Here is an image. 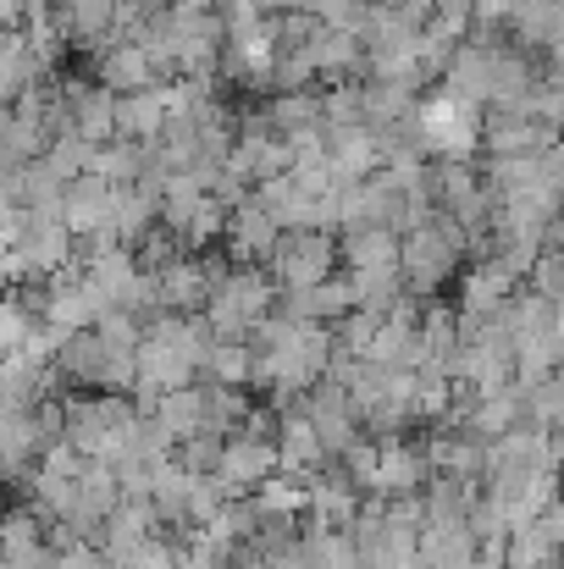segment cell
Masks as SVG:
<instances>
[{
    "instance_id": "cell-16",
    "label": "cell",
    "mask_w": 564,
    "mask_h": 569,
    "mask_svg": "<svg viewBox=\"0 0 564 569\" xmlns=\"http://www.w3.org/2000/svg\"><path fill=\"white\" fill-rule=\"evenodd\" d=\"M156 72H161V61H156L139 39H122V44H111L106 61H100V89H111V94H139V89H156Z\"/></svg>"
},
{
    "instance_id": "cell-24",
    "label": "cell",
    "mask_w": 564,
    "mask_h": 569,
    "mask_svg": "<svg viewBox=\"0 0 564 569\" xmlns=\"http://www.w3.org/2000/svg\"><path fill=\"white\" fill-rule=\"evenodd\" d=\"M56 569H117V565L95 542H67V548H56Z\"/></svg>"
},
{
    "instance_id": "cell-6",
    "label": "cell",
    "mask_w": 564,
    "mask_h": 569,
    "mask_svg": "<svg viewBox=\"0 0 564 569\" xmlns=\"http://www.w3.org/2000/svg\"><path fill=\"white\" fill-rule=\"evenodd\" d=\"M459 243H465V227L443 221V216H426L415 221L404 238H398V277L409 288H437L459 271Z\"/></svg>"
},
{
    "instance_id": "cell-8",
    "label": "cell",
    "mask_w": 564,
    "mask_h": 569,
    "mask_svg": "<svg viewBox=\"0 0 564 569\" xmlns=\"http://www.w3.org/2000/svg\"><path fill=\"white\" fill-rule=\"evenodd\" d=\"M117 199H122V189H117L111 178L78 172V178H67V189H61V221H67L72 232H83V238H111V232H117Z\"/></svg>"
},
{
    "instance_id": "cell-13",
    "label": "cell",
    "mask_w": 564,
    "mask_h": 569,
    "mask_svg": "<svg viewBox=\"0 0 564 569\" xmlns=\"http://www.w3.org/2000/svg\"><path fill=\"white\" fill-rule=\"evenodd\" d=\"M327 459H333V453H327L321 431L310 426V415H305V409L283 415V426H277V470L310 481L316 470H327Z\"/></svg>"
},
{
    "instance_id": "cell-14",
    "label": "cell",
    "mask_w": 564,
    "mask_h": 569,
    "mask_svg": "<svg viewBox=\"0 0 564 569\" xmlns=\"http://www.w3.org/2000/svg\"><path fill=\"white\" fill-rule=\"evenodd\" d=\"M305 487H310V509L305 515H316V526H327V531H349L355 526L366 492L349 481V470H316Z\"/></svg>"
},
{
    "instance_id": "cell-1",
    "label": "cell",
    "mask_w": 564,
    "mask_h": 569,
    "mask_svg": "<svg viewBox=\"0 0 564 569\" xmlns=\"http://www.w3.org/2000/svg\"><path fill=\"white\" fill-rule=\"evenodd\" d=\"M338 343L327 338L321 321H299V316H266L260 321V349H255V377L271 381L277 392H310L316 381L333 371Z\"/></svg>"
},
{
    "instance_id": "cell-26",
    "label": "cell",
    "mask_w": 564,
    "mask_h": 569,
    "mask_svg": "<svg viewBox=\"0 0 564 569\" xmlns=\"http://www.w3.org/2000/svg\"><path fill=\"white\" fill-rule=\"evenodd\" d=\"M459 569H498V559H487V553H476L471 565H459Z\"/></svg>"
},
{
    "instance_id": "cell-17",
    "label": "cell",
    "mask_w": 564,
    "mask_h": 569,
    "mask_svg": "<svg viewBox=\"0 0 564 569\" xmlns=\"http://www.w3.org/2000/svg\"><path fill=\"white\" fill-rule=\"evenodd\" d=\"M150 415L172 431V442H188V437H205L210 431V398H205V387H172V392H161L156 403H150ZM216 437V431H210Z\"/></svg>"
},
{
    "instance_id": "cell-20",
    "label": "cell",
    "mask_w": 564,
    "mask_h": 569,
    "mask_svg": "<svg viewBox=\"0 0 564 569\" xmlns=\"http://www.w3.org/2000/svg\"><path fill=\"white\" fill-rule=\"evenodd\" d=\"M344 254H349V271H387V266H398V232L382 221H360V227H349Z\"/></svg>"
},
{
    "instance_id": "cell-12",
    "label": "cell",
    "mask_w": 564,
    "mask_h": 569,
    "mask_svg": "<svg viewBox=\"0 0 564 569\" xmlns=\"http://www.w3.org/2000/svg\"><path fill=\"white\" fill-rule=\"evenodd\" d=\"M482 553L471 515H426L420 520V565L426 569H459Z\"/></svg>"
},
{
    "instance_id": "cell-4",
    "label": "cell",
    "mask_w": 564,
    "mask_h": 569,
    "mask_svg": "<svg viewBox=\"0 0 564 569\" xmlns=\"http://www.w3.org/2000/svg\"><path fill=\"white\" fill-rule=\"evenodd\" d=\"M133 355H139V343H122L106 327H83V332H67L61 338L56 371L67 381H83L89 392H122L133 381V371H139Z\"/></svg>"
},
{
    "instance_id": "cell-29",
    "label": "cell",
    "mask_w": 564,
    "mask_h": 569,
    "mask_svg": "<svg viewBox=\"0 0 564 569\" xmlns=\"http://www.w3.org/2000/svg\"><path fill=\"white\" fill-rule=\"evenodd\" d=\"M537 569H564V559H548V565H537Z\"/></svg>"
},
{
    "instance_id": "cell-3",
    "label": "cell",
    "mask_w": 564,
    "mask_h": 569,
    "mask_svg": "<svg viewBox=\"0 0 564 569\" xmlns=\"http://www.w3.org/2000/svg\"><path fill=\"white\" fill-rule=\"evenodd\" d=\"M139 409L117 392H72L61 403V442H72L83 459H117V448L128 442Z\"/></svg>"
},
{
    "instance_id": "cell-28",
    "label": "cell",
    "mask_w": 564,
    "mask_h": 569,
    "mask_svg": "<svg viewBox=\"0 0 564 569\" xmlns=\"http://www.w3.org/2000/svg\"><path fill=\"white\" fill-rule=\"evenodd\" d=\"M260 6H266V11H271V6H299V0H260Z\"/></svg>"
},
{
    "instance_id": "cell-15",
    "label": "cell",
    "mask_w": 564,
    "mask_h": 569,
    "mask_svg": "<svg viewBox=\"0 0 564 569\" xmlns=\"http://www.w3.org/2000/svg\"><path fill=\"white\" fill-rule=\"evenodd\" d=\"M288 227L260 204V193L255 199H244L232 216H227V243H232V254L238 260H271V249H277V238H283Z\"/></svg>"
},
{
    "instance_id": "cell-18",
    "label": "cell",
    "mask_w": 564,
    "mask_h": 569,
    "mask_svg": "<svg viewBox=\"0 0 564 569\" xmlns=\"http://www.w3.org/2000/svg\"><path fill=\"white\" fill-rule=\"evenodd\" d=\"M156 503L150 498H128L122 492V503L106 515V531H100V542L95 548H106V559H117V553H128L133 542H145V537H156Z\"/></svg>"
},
{
    "instance_id": "cell-25",
    "label": "cell",
    "mask_w": 564,
    "mask_h": 569,
    "mask_svg": "<svg viewBox=\"0 0 564 569\" xmlns=\"http://www.w3.org/2000/svg\"><path fill=\"white\" fill-rule=\"evenodd\" d=\"M28 17V0H0V28H17Z\"/></svg>"
},
{
    "instance_id": "cell-31",
    "label": "cell",
    "mask_w": 564,
    "mask_h": 569,
    "mask_svg": "<svg viewBox=\"0 0 564 569\" xmlns=\"http://www.w3.org/2000/svg\"><path fill=\"white\" fill-rule=\"evenodd\" d=\"M0 569H6V565H0Z\"/></svg>"
},
{
    "instance_id": "cell-7",
    "label": "cell",
    "mask_w": 564,
    "mask_h": 569,
    "mask_svg": "<svg viewBox=\"0 0 564 569\" xmlns=\"http://www.w3.org/2000/svg\"><path fill=\"white\" fill-rule=\"evenodd\" d=\"M333 260H338V243L327 238V227H288L271 249V277L288 288H316L333 277Z\"/></svg>"
},
{
    "instance_id": "cell-22",
    "label": "cell",
    "mask_w": 564,
    "mask_h": 569,
    "mask_svg": "<svg viewBox=\"0 0 564 569\" xmlns=\"http://www.w3.org/2000/svg\"><path fill=\"white\" fill-rule=\"evenodd\" d=\"M199 377H205V381H221V387H244V381L255 377V355L244 349V338H210Z\"/></svg>"
},
{
    "instance_id": "cell-23",
    "label": "cell",
    "mask_w": 564,
    "mask_h": 569,
    "mask_svg": "<svg viewBox=\"0 0 564 569\" xmlns=\"http://www.w3.org/2000/svg\"><path fill=\"white\" fill-rule=\"evenodd\" d=\"M111 565L117 569H172L178 565V548H172V542H161V537H145V542H133L128 553H117Z\"/></svg>"
},
{
    "instance_id": "cell-11",
    "label": "cell",
    "mask_w": 564,
    "mask_h": 569,
    "mask_svg": "<svg viewBox=\"0 0 564 569\" xmlns=\"http://www.w3.org/2000/svg\"><path fill=\"white\" fill-rule=\"evenodd\" d=\"M0 565L6 569H56V542L44 537L39 509H6V515H0Z\"/></svg>"
},
{
    "instance_id": "cell-19",
    "label": "cell",
    "mask_w": 564,
    "mask_h": 569,
    "mask_svg": "<svg viewBox=\"0 0 564 569\" xmlns=\"http://www.w3.org/2000/svg\"><path fill=\"white\" fill-rule=\"evenodd\" d=\"M283 316H299V321H344V316H355V288L349 282H316V288H288V299H283Z\"/></svg>"
},
{
    "instance_id": "cell-27",
    "label": "cell",
    "mask_w": 564,
    "mask_h": 569,
    "mask_svg": "<svg viewBox=\"0 0 564 569\" xmlns=\"http://www.w3.org/2000/svg\"><path fill=\"white\" fill-rule=\"evenodd\" d=\"M509 6H515V0H487V11H509Z\"/></svg>"
},
{
    "instance_id": "cell-30",
    "label": "cell",
    "mask_w": 564,
    "mask_h": 569,
    "mask_svg": "<svg viewBox=\"0 0 564 569\" xmlns=\"http://www.w3.org/2000/svg\"><path fill=\"white\" fill-rule=\"evenodd\" d=\"M338 569H366V565H360V559H349V565H338Z\"/></svg>"
},
{
    "instance_id": "cell-9",
    "label": "cell",
    "mask_w": 564,
    "mask_h": 569,
    "mask_svg": "<svg viewBox=\"0 0 564 569\" xmlns=\"http://www.w3.org/2000/svg\"><path fill=\"white\" fill-rule=\"evenodd\" d=\"M271 470H277V437H266V431H232V437H221L216 481H221L227 498L255 492Z\"/></svg>"
},
{
    "instance_id": "cell-5",
    "label": "cell",
    "mask_w": 564,
    "mask_h": 569,
    "mask_svg": "<svg viewBox=\"0 0 564 569\" xmlns=\"http://www.w3.org/2000/svg\"><path fill=\"white\" fill-rule=\"evenodd\" d=\"M277 293H271V277H260L255 266H238L232 277H221L205 299V327L216 338H249L260 332V321L271 316Z\"/></svg>"
},
{
    "instance_id": "cell-21",
    "label": "cell",
    "mask_w": 564,
    "mask_h": 569,
    "mask_svg": "<svg viewBox=\"0 0 564 569\" xmlns=\"http://www.w3.org/2000/svg\"><path fill=\"white\" fill-rule=\"evenodd\" d=\"M161 122H167V94H161V89L117 94V133H122V139L145 144V139L161 133Z\"/></svg>"
},
{
    "instance_id": "cell-10",
    "label": "cell",
    "mask_w": 564,
    "mask_h": 569,
    "mask_svg": "<svg viewBox=\"0 0 564 569\" xmlns=\"http://www.w3.org/2000/svg\"><path fill=\"white\" fill-rule=\"evenodd\" d=\"M432 481V459L426 442H404V437H382L376 442V470H372V498H420V487Z\"/></svg>"
},
{
    "instance_id": "cell-2",
    "label": "cell",
    "mask_w": 564,
    "mask_h": 569,
    "mask_svg": "<svg viewBox=\"0 0 564 569\" xmlns=\"http://www.w3.org/2000/svg\"><path fill=\"white\" fill-rule=\"evenodd\" d=\"M210 327H194L184 316H161V321H150L145 327V338H139V355H133V387L145 392V403H156L161 392H172V387H188V381L199 377V366H205V349H210Z\"/></svg>"
}]
</instances>
